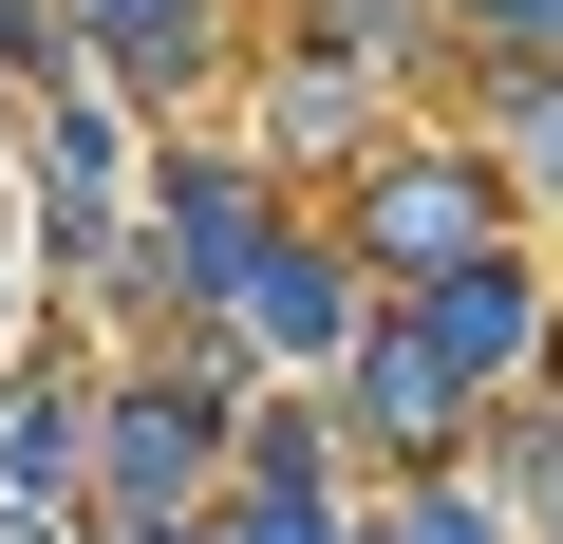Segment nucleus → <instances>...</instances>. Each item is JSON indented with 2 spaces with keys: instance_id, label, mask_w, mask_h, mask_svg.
<instances>
[{
  "instance_id": "obj_1",
  "label": "nucleus",
  "mask_w": 563,
  "mask_h": 544,
  "mask_svg": "<svg viewBox=\"0 0 563 544\" xmlns=\"http://www.w3.org/2000/svg\"><path fill=\"white\" fill-rule=\"evenodd\" d=\"M526 320H544V301H526V263H470V282H432L413 357H432V376L470 395V376H507V357H526Z\"/></svg>"
},
{
  "instance_id": "obj_4",
  "label": "nucleus",
  "mask_w": 563,
  "mask_h": 544,
  "mask_svg": "<svg viewBox=\"0 0 563 544\" xmlns=\"http://www.w3.org/2000/svg\"><path fill=\"white\" fill-rule=\"evenodd\" d=\"M357 413H376V432H451V376L395 338V357H357Z\"/></svg>"
},
{
  "instance_id": "obj_6",
  "label": "nucleus",
  "mask_w": 563,
  "mask_h": 544,
  "mask_svg": "<svg viewBox=\"0 0 563 544\" xmlns=\"http://www.w3.org/2000/svg\"><path fill=\"white\" fill-rule=\"evenodd\" d=\"M95 20H113V38L151 57V76H169V38H188V0H95Z\"/></svg>"
},
{
  "instance_id": "obj_7",
  "label": "nucleus",
  "mask_w": 563,
  "mask_h": 544,
  "mask_svg": "<svg viewBox=\"0 0 563 544\" xmlns=\"http://www.w3.org/2000/svg\"><path fill=\"white\" fill-rule=\"evenodd\" d=\"M244 544H339V525H320L301 488H263V525H244Z\"/></svg>"
},
{
  "instance_id": "obj_2",
  "label": "nucleus",
  "mask_w": 563,
  "mask_h": 544,
  "mask_svg": "<svg viewBox=\"0 0 563 544\" xmlns=\"http://www.w3.org/2000/svg\"><path fill=\"white\" fill-rule=\"evenodd\" d=\"M376 244L432 263V282H470V263H488V188H470V169H395V188H376Z\"/></svg>"
},
{
  "instance_id": "obj_8",
  "label": "nucleus",
  "mask_w": 563,
  "mask_h": 544,
  "mask_svg": "<svg viewBox=\"0 0 563 544\" xmlns=\"http://www.w3.org/2000/svg\"><path fill=\"white\" fill-rule=\"evenodd\" d=\"M470 20H507V38H563V0H470Z\"/></svg>"
},
{
  "instance_id": "obj_3",
  "label": "nucleus",
  "mask_w": 563,
  "mask_h": 544,
  "mask_svg": "<svg viewBox=\"0 0 563 544\" xmlns=\"http://www.w3.org/2000/svg\"><path fill=\"white\" fill-rule=\"evenodd\" d=\"M244 320H263V338H339V282H320L301 244H263V263H244Z\"/></svg>"
},
{
  "instance_id": "obj_9",
  "label": "nucleus",
  "mask_w": 563,
  "mask_h": 544,
  "mask_svg": "<svg viewBox=\"0 0 563 544\" xmlns=\"http://www.w3.org/2000/svg\"><path fill=\"white\" fill-rule=\"evenodd\" d=\"M413 544H488V525H470V507H413Z\"/></svg>"
},
{
  "instance_id": "obj_5",
  "label": "nucleus",
  "mask_w": 563,
  "mask_h": 544,
  "mask_svg": "<svg viewBox=\"0 0 563 544\" xmlns=\"http://www.w3.org/2000/svg\"><path fill=\"white\" fill-rule=\"evenodd\" d=\"M188 451H207L188 413H113V488H132V507H169V488H188Z\"/></svg>"
}]
</instances>
